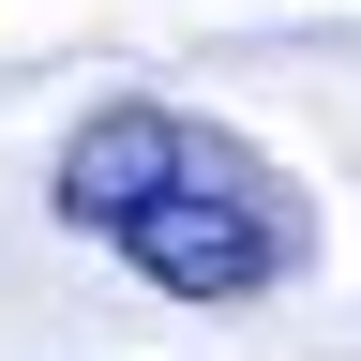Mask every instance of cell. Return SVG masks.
Listing matches in <instances>:
<instances>
[{"instance_id": "obj_1", "label": "cell", "mask_w": 361, "mask_h": 361, "mask_svg": "<svg viewBox=\"0 0 361 361\" xmlns=\"http://www.w3.org/2000/svg\"><path fill=\"white\" fill-rule=\"evenodd\" d=\"M61 226L121 241L166 301H196V316H211V301H256L271 271L301 256V196H286L226 121H180V106H151V90H121V106L75 121V151H61Z\"/></svg>"}]
</instances>
